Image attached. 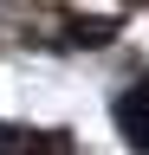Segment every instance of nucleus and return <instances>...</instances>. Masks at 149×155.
<instances>
[{
    "label": "nucleus",
    "instance_id": "1",
    "mask_svg": "<svg viewBox=\"0 0 149 155\" xmlns=\"http://www.w3.org/2000/svg\"><path fill=\"white\" fill-rule=\"evenodd\" d=\"M117 129L130 136V149L149 155V84H130V91L117 97Z\"/></svg>",
    "mask_w": 149,
    "mask_h": 155
},
{
    "label": "nucleus",
    "instance_id": "3",
    "mask_svg": "<svg viewBox=\"0 0 149 155\" xmlns=\"http://www.w3.org/2000/svg\"><path fill=\"white\" fill-rule=\"evenodd\" d=\"M117 19H71V45H110Z\"/></svg>",
    "mask_w": 149,
    "mask_h": 155
},
{
    "label": "nucleus",
    "instance_id": "2",
    "mask_svg": "<svg viewBox=\"0 0 149 155\" xmlns=\"http://www.w3.org/2000/svg\"><path fill=\"white\" fill-rule=\"evenodd\" d=\"M0 149L7 155H71V136L65 129H39L32 136V129H7L0 123Z\"/></svg>",
    "mask_w": 149,
    "mask_h": 155
}]
</instances>
